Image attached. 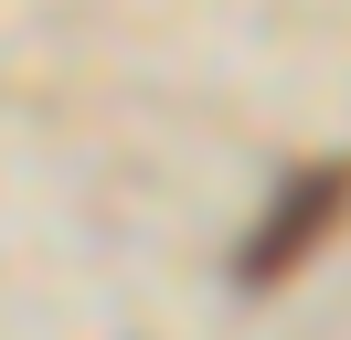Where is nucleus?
I'll use <instances>...</instances> for the list:
<instances>
[{"label": "nucleus", "instance_id": "obj_1", "mask_svg": "<svg viewBox=\"0 0 351 340\" xmlns=\"http://www.w3.org/2000/svg\"><path fill=\"white\" fill-rule=\"evenodd\" d=\"M341 212H351V170H341V160L298 170V181L266 202V223L245 234V266H234V276H245V287H277V276H298L308 255L330 245V223H341Z\"/></svg>", "mask_w": 351, "mask_h": 340}]
</instances>
